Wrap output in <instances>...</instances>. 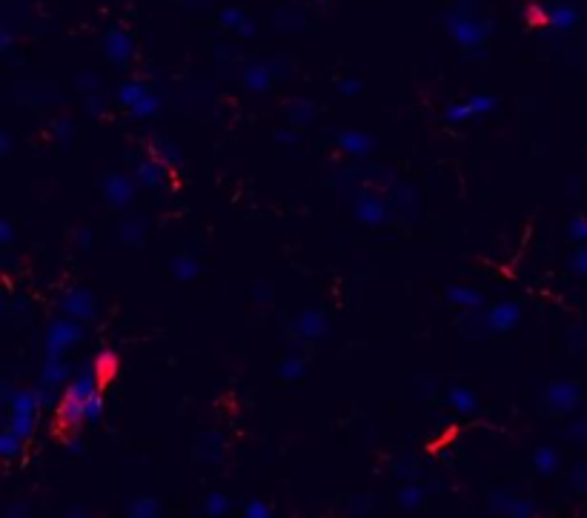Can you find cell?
Segmentation results:
<instances>
[{"mask_svg": "<svg viewBox=\"0 0 587 518\" xmlns=\"http://www.w3.org/2000/svg\"><path fill=\"white\" fill-rule=\"evenodd\" d=\"M144 95H146L144 83H135V80H132V83H123V86H120V92H118V101H120L123 106H130V109H132V106H135V103H138Z\"/></svg>", "mask_w": 587, "mask_h": 518, "instance_id": "cell-15", "label": "cell"}, {"mask_svg": "<svg viewBox=\"0 0 587 518\" xmlns=\"http://www.w3.org/2000/svg\"><path fill=\"white\" fill-rule=\"evenodd\" d=\"M80 338V327L75 318H63L55 321L49 335H46V358H63V353Z\"/></svg>", "mask_w": 587, "mask_h": 518, "instance_id": "cell-1", "label": "cell"}, {"mask_svg": "<svg viewBox=\"0 0 587 518\" xmlns=\"http://www.w3.org/2000/svg\"><path fill=\"white\" fill-rule=\"evenodd\" d=\"M63 310L69 312V318L75 321H95V298L87 292V289H72L66 298H63Z\"/></svg>", "mask_w": 587, "mask_h": 518, "instance_id": "cell-2", "label": "cell"}, {"mask_svg": "<svg viewBox=\"0 0 587 518\" xmlns=\"http://www.w3.org/2000/svg\"><path fill=\"white\" fill-rule=\"evenodd\" d=\"M519 307L516 304H498L493 307V312L487 315V324L496 329V332H510L516 324H519Z\"/></svg>", "mask_w": 587, "mask_h": 518, "instance_id": "cell-5", "label": "cell"}, {"mask_svg": "<svg viewBox=\"0 0 587 518\" xmlns=\"http://www.w3.org/2000/svg\"><path fill=\"white\" fill-rule=\"evenodd\" d=\"M103 415V401H101V393H92L87 398V421H101Z\"/></svg>", "mask_w": 587, "mask_h": 518, "instance_id": "cell-26", "label": "cell"}, {"mask_svg": "<svg viewBox=\"0 0 587 518\" xmlns=\"http://www.w3.org/2000/svg\"><path fill=\"white\" fill-rule=\"evenodd\" d=\"M130 512H132V515H155V512H158V504H152V498L144 495V498H138V501L130 507Z\"/></svg>", "mask_w": 587, "mask_h": 518, "instance_id": "cell-28", "label": "cell"}, {"mask_svg": "<svg viewBox=\"0 0 587 518\" xmlns=\"http://www.w3.org/2000/svg\"><path fill=\"white\" fill-rule=\"evenodd\" d=\"M9 429H15V433L26 441L32 436V429H34V415H29V412H9Z\"/></svg>", "mask_w": 587, "mask_h": 518, "instance_id": "cell-12", "label": "cell"}, {"mask_svg": "<svg viewBox=\"0 0 587 518\" xmlns=\"http://www.w3.org/2000/svg\"><path fill=\"white\" fill-rule=\"evenodd\" d=\"M450 301L453 304H461V307H479L481 295L470 286H450Z\"/></svg>", "mask_w": 587, "mask_h": 518, "instance_id": "cell-13", "label": "cell"}, {"mask_svg": "<svg viewBox=\"0 0 587 518\" xmlns=\"http://www.w3.org/2000/svg\"><path fill=\"white\" fill-rule=\"evenodd\" d=\"M447 401H450V407H455V410H461V412H476V396L470 393V390H465V386H453V390L447 393Z\"/></svg>", "mask_w": 587, "mask_h": 518, "instance_id": "cell-11", "label": "cell"}, {"mask_svg": "<svg viewBox=\"0 0 587 518\" xmlns=\"http://www.w3.org/2000/svg\"><path fill=\"white\" fill-rule=\"evenodd\" d=\"M548 398H550V401H553L559 410H570V404L576 401V390H570L567 384H556L553 390L548 393Z\"/></svg>", "mask_w": 587, "mask_h": 518, "instance_id": "cell-16", "label": "cell"}, {"mask_svg": "<svg viewBox=\"0 0 587 518\" xmlns=\"http://www.w3.org/2000/svg\"><path fill=\"white\" fill-rule=\"evenodd\" d=\"M115 367H118V358H115V353H101V358L95 361V369L101 372L98 378H106V375H109Z\"/></svg>", "mask_w": 587, "mask_h": 518, "instance_id": "cell-27", "label": "cell"}, {"mask_svg": "<svg viewBox=\"0 0 587 518\" xmlns=\"http://www.w3.org/2000/svg\"><path fill=\"white\" fill-rule=\"evenodd\" d=\"M301 372H304V361L301 358H286L281 367H278V375L281 378H301Z\"/></svg>", "mask_w": 587, "mask_h": 518, "instance_id": "cell-24", "label": "cell"}, {"mask_svg": "<svg viewBox=\"0 0 587 518\" xmlns=\"http://www.w3.org/2000/svg\"><path fill=\"white\" fill-rule=\"evenodd\" d=\"M296 329H298V335H301V338L315 341V338H321V335L327 332V318H324V312L310 310V312H304V315L298 318Z\"/></svg>", "mask_w": 587, "mask_h": 518, "instance_id": "cell-6", "label": "cell"}, {"mask_svg": "<svg viewBox=\"0 0 587 518\" xmlns=\"http://www.w3.org/2000/svg\"><path fill=\"white\" fill-rule=\"evenodd\" d=\"M341 92H347V95H358V80H347V83H341Z\"/></svg>", "mask_w": 587, "mask_h": 518, "instance_id": "cell-32", "label": "cell"}, {"mask_svg": "<svg viewBox=\"0 0 587 518\" xmlns=\"http://www.w3.org/2000/svg\"><path fill=\"white\" fill-rule=\"evenodd\" d=\"M418 504H422V490H418V487H404V490H401V507L412 510V507H418Z\"/></svg>", "mask_w": 587, "mask_h": 518, "instance_id": "cell-29", "label": "cell"}, {"mask_svg": "<svg viewBox=\"0 0 587 518\" xmlns=\"http://www.w3.org/2000/svg\"><path fill=\"white\" fill-rule=\"evenodd\" d=\"M158 109H160V101H158L155 95H149V92H146V95H144V98H141V101L130 109V115H132V118H149V115H155Z\"/></svg>", "mask_w": 587, "mask_h": 518, "instance_id": "cell-18", "label": "cell"}, {"mask_svg": "<svg viewBox=\"0 0 587 518\" xmlns=\"http://www.w3.org/2000/svg\"><path fill=\"white\" fill-rule=\"evenodd\" d=\"M0 447H4V455L6 458H15L18 450L23 447V438L15 433V429H4V436H0Z\"/></svg>", "mask_w": 587, "mask_h": 518, "instance_id": "cell-19", "label": "cell"}, {"mask_svg": "<svg viewBox=\"0 0 587 518\" xmlns=\"http://www.w3.org/2000/svg\"><path fill=\"white\" fill-rule=\"evenodd\" d=\"M135 195V184L127 178V175H106L103 181V198L112 203V206H127Z\"/></svg>", "mask_w": 587, "mask_h": 518, "instance_id": "cell-3", "label": "cell"}, {"mask_svg": "<svg viewBox=\"0 0 587 518\" xmlns=\"http://www.w3.org/2000/svg\"><path fill=\"white\" fill-rule=\"evenodd\" d=\"M587 221H573V227H570V232L576 235V238H587V227H584Z\"/></svg>", "mask_w": 587, "mask_h": 518, "instance_id": "cell-31", "label": "cell"}, {"mask_svg": "<svg viewBox=\"0 0 587 518\" xmlns=\"http://www.w3.org/2000/svg\"><path fill=\"white\" fill-rule=\"evenodd\" d=\"M246 515H270V507H264V504H249L246 507Z\"/></svg>", "mask_w": 587, "mask_h": 518, "instance_id": "cell-30", "label": "cell"}, {"mask_svg": "<svg viewBox=\"0 0 587 518\" xmlns=\"http://www.w3.org/2000/svg\"><path fill=\"white\" fill-rule=\"evenodd\" d=\"M106 55H109V58H115V61L123 66V61H127V58L132 55V40L112 32V34H109V40H106Z\"/></svg>", "mask_w": 587, "mask_h": 518, "instance_id": "cell-10", "label": "cell"}, {"mask_svg": "<svg viewBox=\"0 0 587 518\" xmlns=\"http://www.w3.org/2000/svg\"><path fill=\"white\" fill-rule=\"evenodd\" d=\"M163 163L158 160V158H152V160H144V163H138V169H135V178H138V184L141 187H158L160 181H163Z\"/></svg>", "mask_w": 587, "mask_h": 518, "instance_id": "cell-8", "label": "cell"}, {"mask_svg": "<svg viewBox=\"0 0 587 518\" xmlns=\"http://www.w3.org/2000/svg\"><path fill=\"white\" fill-rule=\"evenodd\" d=\"M152 146H155V152H158L155 158H158L160 163H175V160H178V149H175L172 144H166V141H158V138H155Z\"/></svg>", "mask_w": 587, "mask_h": 518, "instance_id": "cell-22", "label": "cell"}, {"mask_svg": "<svg viewBox=\"0 0 587 518\" xmlns=\"http://www.w3.org/2000/svg\"><path fill=\"white\" fill-rule=\"evenodd\" d=\"M229 510V498L221 493H213L206 498V515H224Z\"/></svg>", "mask_w": 587, "mask_h": 518, "instance_id": "cell-25", "label": "cell"}, {"mask_svg": "<svg viewBox=\"0 0 587 518\" xmlns=\"http://www.w3.org/2000/svg\"><path fill=\"white\" fill-rule=\"evenodd\" d=\"M244 80H246V89H255V92H264L267 86H270V72L267 69H261V66H253L246 75H244Z\"/></svg>", "mask_w": 587, "mask_h": 518, "instance_id": "cell-17", "label": "cell"}, {"mask_svg": "<svg viewBox=\"0 0 587 518\" xmlns=\"http://www.w3.org/2000/svg\"><path fill=\"white\" fill-rule=\"evenodd\" d=\"M66 378H69V367L61 358H46V367H44V386H46V390L61 386Z\"/></svg>", "mask_w": 587, "mask_h": 518, "instance_id": "cell-9", "label": "cell"}, {"mask_svg": "<svg viewBox=\"0 0 587 518\" xmlns=\"http://www.w3.org/2000/svg\"><path fill=\"white\" fill-rule=\"evenodd\" d=\"M444 118H447L450 123H465V120L473 118V112H470V106H467V101H465V103H453V106L444 112Z\"/></svg>", "mask_w": 587, "mask_h": 518, "instance_id": "cell-23", "label": "cell"}, {"mask_svg": "<svg viewBox=\"0 0 587 518\" xmlns=\"http://www.w3.org/2000/svg\"><path fill=\"white\" fill-rule=\"evenodd\" d=\"M355 218L358 221H364V224H370V227H381L384 221H387V203L384 201H379V198H358V203H355Z\"/></svg>", "mask_w": 587, "mask_h": 518, "instance_id": "cell-4", "label": "cell"}, {"mask_svg": "<svg viewBox=\"0 0 587 518\" xmlns=\"http://www.w3.org/2000/svg\"><path fill=\"white\" fill-rule=\"evenodd\" d=\"M339 144H341V149H344L347 155H355V158L370 155L372 146H375V141H372L367 132H344V135L339 138Z\"/></svg>", "mask_w": 587, "mask_h": 518, "instance_id": "cell-7", "label": "cell"}, {"mask_svg": "<svg viewBox=\"0 0 587 518\" xmlns=\"http://www.w3.org/2000/svg\"><path fill=\"white\" fill-rule=\"evenodd\" d=\"M467 106H470V112L476 118V115L493 112L496 109V98H490V95H473V98H467Z\"/></svg>", "mask_w": 587, "mask_h": 518, "instance_id": "cell-21", "label": "cell"}, {"mask_svg": "<svg viewBox=\"0 0 587 518\" xmlns=\"http://www.w3.org/2000/svg\"><path fill=\"white\" fill-rule=\"evenodd\" d=\"M172 272H175V278L189 281V278H195V275H198V264H195V261H189V258H175V261H172Z\"/></svg>", "mask_w": 587, "mask_h": 518, "instance_id": "cell-20", "label": "cell"}, {"mask_svg": "<svg viewBox=\"0 0 587 518\" xmlns=\"http://www.w3.org/2000/svg\"><path fill=\"white\" fill-rule=\"evenodd\" d=\"M533 464H536V469L541 472V476H550V472L556 469V450H550V447H541V450H536V455H533Z\"/></svg>", "mask_w": 587, "mask_h": 518, "instance_id": "cell-14", "label": "cell"}]
</instances>
